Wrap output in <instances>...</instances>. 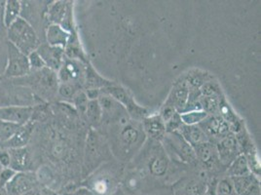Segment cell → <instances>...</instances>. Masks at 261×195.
<instances>
[{"label":"cell","instance_id":"obj_1","mask_svg":"<svg viewBox=\"0 0 261 195\" xmlns=\"http://www.w3.org/2000/svg\"><path fill=\"white\" fill-rule=\"evenodd\" d=\"M7 36L9 43L27 56L35 51L40 45L33 26L22 17L7 29Z\"/></svg>","mask_w":261,"mask_h":195},{"label":"cell","instance_id":"obj_2","mask_svg":"<svg viewBox=\"0 0 261 195\" xmlns=\"http://www.w3.org/2000/svg\"><path fill=\"white\" fill-rule=\"evenodd\" d=\"M115 131V147L119 152L125 155L133 152L134 149L139 148L144 141L145 134L137 122L129 121L128 123L119 126H112Z\"/></svg>","mask_w":261,"mask_h":195},{"label":"cell","instance_id":"obj_3","mask_svg":"<svg viewBox=\"0 0 261 195\" xmlns=\"http://www.w3.org/2000/svg\"><path fill=\"white\" fill-rule=\"evenodd\" d=\"M8 60L4 71V76L7 78H21L30 75L31 68L29 65L28 56L22 54L11 43L7 44Z\"/></svg>","mask_w":261,"mask_h":195},{"label":"cell","instance_id":"obj_4","mask_svg":"<svg viewBox=\"0 0 261 195\" xmlns=\"http://www.w3.org/2000/svg\"><path fill=\"white\" fill-rule=\"evenodd\" d=\"M105 91L106 94L113 98L120 105L126 108L125 109L129 112V115L133 116L135 119L143 120L146 117V110L138 106L124 88L111 84L109 86L105 87Z\"/></svg>","mask_w":261,"mask_h":195},{"label":"cell","instance_id":"obj_5","mask_svg":"<svg viewBox=\"0 0 261 195\" xmlns=\"http://www.w3.org/2000/svg\"><path fill=\"white\" fill-rule=\"evenodd\" d=\"M37 177L32 172H17L4 186L9 195H24L33 191Z\"/></svg>","mask_w":261,"mask_h":195},{"label":"cell","instance_id":"obj_6","mask_svg":"<svg viewBox=\"0 0 261 195\" xmlns=\"http://www.w3.org/2000/svg\"><path fill=\"white\" fill-rule=\"evenodd\" d=\"M216 148L218 152V160L223 165H230L241 154L237 139L232 133L219 140Z\"/></svg>","mask_w":261,"mask_h":195},{"label":"cell","instance_id":"obj_7","mask_svg":"<svg viewBox=\"0 0 261 195\" xmlns=\"http://www.w3.org/2000/svg\"><path fill=\"white\" fill-rule=\"evenodd\" d=\"M34 109L31 106H7L0 108V120L24 125L33 118Z\"/></svg>","mask_w":261,"mask_h":195},{"label":"cell","instance_id":"obj_8","mask_svg":"<svg viewBox=\"0 0 261 195\" xmlns=\"http://www.w3.org/2000/svg\"><path fill=\"white\" fill-rule=\"evenodd\" d=\"M58 80L61 83H75L80 85V81L83 80L84 69L76 60L65 59L63 65L58 70Z\"/></svg>","mask_w":261,"mask_h":195},{"label":"cell","instance_id":"obj_9","mask_svg":"<svg viewBox=\"0 0 261 195\" xmlns=\"http://www.w3.org/2000/svg\"><path fill=\"white\" fill-rule=\"evenodd\" d=\"M167 136L164 139H167L172 150L179 156L180 159L185 162H193L196 160L195 152L193 148L185 141L184 137L176 131L172 133H166Z\"/></svg>","mask_w":261,"mask_h":195},{"label":"cell","instance_id":"obj_10","mask_svg":"<svg viewBox=\"0 0 261 195\" xmlns=\"http://www.w3.org/2000/svg\"><path fill=\"white\" fill-rule=\"evenodd\" d=\"M43 60L47 68L58 71L65 61V49L53 47L48 44H40L36 49Z\"/></svg>","mask_w":261,"mask_h":195},{"label":"cell","instance_id":"obj_11","mask_svg":"<svg viewBox=\"0 0 261 195\" xmlns=\"http://www.w3.org/2000/svg\"><path fill=\"white\" fill-rule=\"evenodd\" d=\"M199 126L205 132L207 138L212 137L221 140L230 134V126L228 123L221 116H212L202 121Z\"/></svg>","mask_w":261,"mask_h":195},{"label":"cell","instance_id":"obj_12","mask_svg":"<svg viewBox=\"0 0 261 195\" xmlns=\"http://www.w3.org/2000/svg\"><path fill=\"white\" fill-rule=\"evenodd\" d=\"M70 33L65 30L60 25L51 23L46 29L47 44L53 47L65 49L68 43Z\"/></svg>","mask_w":261,"mask_h":195},{"label":"cell","instance_id":"obj_13","mask_svg":"<svg viewBox=\"0 0 261 195\" xmlns=\"http://www.w3.org/2000/svg\"><path fill=\"white\" fill-rule=\"evenodd\" d=\"M10 154V167L15 172H29L32 160L30 152L25 148L10 149L8 150Z\"/></svg>","mask_w":261,"mask_h":195},{"label":"cell","instance_id":"obj_14","mask_svg":"<svg viewBox=\"0 0 261 195\" xmlns=\"http://www.w3.org/2000/svg\"><path fill=\"white\" fill-rule=\"evenodd\" d=\"M189 92L190 90L185 81L179 82L172 90L167 102L170 103L172 106H174V109L177 112H182L188 102Z\"/></svg>","mask_w":261,"mask_h":195},{"label":"cell","instance_id":"obj_15","mask_svg":"<svg viewBox=\"0 0 261 195\" xmlns=\"http://www.w3.org/2000/svg\"><path fill=\"white\" fill-rule=\"evenodd\" d=\"M142 129L145 134L158 141L163 140L164 137L166 136L165 122L160 117V115L145 117L142 123Z\"/></svg>","mask_w":261,"mask_h":195},{"label":"cell","instance_id":"obj_16","mask_svg":"<svg viewBox=\"0 0 261 195\" xmlns=\"http://www.w3.org/2000/svg\"><path fill=\"white\" fill-rule=\"evenodd\" d=\"M196 158L199 159L207 168H212L218 162V155L217 148L210 141L201 143L193 148Z\"/></svg>","mask_w":261,"mask_h":195},{"label":"cell","instance_id":"obj_17","mask_svg":"<svg viewBox=\"0 0 261 195\" xmlns=\"http://www.w3.org/2000/svg\"><path fill=\"white\" fill-rule=\"evenodd\" d=\"M33 125L31 122L20 126V128L15 133V135L7 142L4 143V148L10 149H21L25 148L33 134Z\"/></svg>","mask_w":261,"mask_h":195},{"label":"cell","instance_id":"obj_18","mask_svg":"<svg viewBox=\"0 0 261 195\" xmlns=\"http://www.w3.org/2000/svg\"><path fill=\"white\" fill-rule=\"evenodd\" d=\"M192 148L197 147L201 143L208 141V138L205 132L201 129L199 125H182L179 130L177 131Z\"/></svg>","mask_w":261,"mask_h":195},{"label":"cell","instance_id":"obj_19","mask_svg":"<svg viewBox=\"0 0 261 195\" xmlns=\"http://www.w3.org/2000/svg\"><path fill=\"white\" fill-rule=\"evenodd\" d=\"M22 10V4L19 0H8L4 4L2 21L6 29L16 22L20 17Z\"/></svg>","mask_w":261,"mask_h":195},{"label":"cell","instance_id":"obj_20","mask_svg":"<svg viewBox=\"0 0 261 195\" xmlns=\"http://www.w3.org/2000/svg\"><path fill=\"white\" fill-rule=\"evenodd\" d=\"M70 11L69 5L65 1H57L51 4L46 13L47 20L54 25H62L65 21L68 12Z\"/></svg>","mask_w":261,"mask_h":195},{"label":"cell","instance_id":"obj_21","mask_svg":"<svg viewBox=\"0 0 261 195\" xmlns=\"http://www.w3.org/2000/svg\"><path fill=\"white\" fill-rule=\"evenodd\" d=\"M150 174L155 177H164L169 169V159L164 153L153 155L148 163Z\"/></svg>","mask_w":261,"mask_h":195},{"label":"cell","instance_id":"obj_22","mask_svg":"<svg viewBox=\"0 0 261 195\" xmlns=\"http://www.w3.org/2000/svg\"><path fill=\"white\" fill-rule=\"evenodd\" d=\"M229 178H234V177H241V176H246L250 174V167L249 163L244 154H240L237 156L231 164L229 165L228 171Z\"/></svg>","mask_w":261,"mask_h":195},{"label":"cell","instance_id":"obj_23","mask_svg":"<svg viewBox=\"0 0 261 195\" xmlns=\"http://www.w3.org/2000/svg\"><path fill=\"white\" fill-rule=\"evenodd\" d=\"M89 122L94 126L98 127L102 121V110L99 106L98 100H89L87 109L85 111Z\"/></svg>","mask_w":261,"mask_h":195},{"label":"cell","instance_id":"obj_24","mask_svg":"<svg viewBox=\"0 0 261 195\" xmlns=\"http://www.w3.org/2000/svg\"><path fill=\"white\" fill-rule=\"evenodd\" d=\"M231 182L233 184L234 190L236 192V194L243 195L247 189L250 187L252 183H254L257 178L253 175V174H249L246 176H241V177H234V178H230Z\"/></svg>","mask_w":261,"mask_h":195},{"label":"cell","instance_id":"obj_25","mask_svg":"<svg viewBox=\"0 0 261 195\" xmlns=\"http://www.w3.org/2000/svg\"><path fill=\"white\" fill-rule=\"evenodd\" d=\"M181 122L185 125H197L200 124L202 121L206 119L207 117V112L204 110H196V111H187V112H181L179 113Z\"/></svg>","mask_w":261,"mask_h":195},{"label":"cell","instance_id":"obj_26","mask_svg":"<svg viewBox=\"0 0 261 195\" xmlns=\"http://www.w3.org/2000/svg\"><path fill=\"white\" fill-rule=\"evenodd\" d=\"M202 109L206 111L207 114H217L219 111V107L221 103V99L219 96H211V97H203L201 96L199 99Z\"/></svg>","mask_w":261,"mask_h":195},{"label":"cell","instance_id":"obj_27","mask_svg":"<svg viewBox=\"0 0 261 195\" xmlns=\"http://www.w3.org/2000/svg\"><path fill=\"white\" fill-rule=\"evenodd\" d=\"M20 126L22 125L0 120V141L3 142V144L11 139L15 135V133L20 128Z\"/></svg>","mask_w":261,"mask_h":195},{"label":"cell","instance_id":"obj_28","mask_svg":"<svg viewBox=\"0 0 261 195\" xmlns=\"http://www.w3.org/2000/svg\"><path fill=\"white\" fill-rule=\"evenodd\" d=\"M80 92V85L75 83H61L58 87V93L65 100L73 101L74 97Z\"/></svg>","mask_w":261,"mask_h":195},{"label":"cell","instance_id":"obj_29","mask_svg":"<svg viewBox=\"0 0 261 195\" xmlns=\"http://www.w3.org/2000/svg\"><path fill=\"white\" fill-rule=\"evenodd\" d=\"M91 189L95 195H109L112 189V184L108 178H98L93 184Z\"/></svg>","mask_w":261,"mask_h":195},{"label":"cell","instance_id":"obj_30","mask_svg":"<svg viewBox=\"0 0 261 195\" xmlns=\"http://www.w3.org/2000/svg\"><path fill=\"white\" fill-rule=\"evenodd\" d=\"M216 195H236L230 178L222 179L216 186Z\"/></svg>","mask_w":261,"mask_h":195},{"label":"cell","instance_id":"obj_31","mask_svg":"<svg viewBox=\"0 0 261 195\" xmlns=\"http://www.w3.org/2000/svg\"><path fill=\"white\" fill-rule=\"evenodd\" d=\"M28 60H29L31 71H34V72L39 71L46 67L42 58L40 57V55L38 54V52L36 50L32 52L31 54L28 55Z\"/></svg>","mask_w":261,"mask_h":195},{"label":"cell","instance_id":"obj_32","mask_svg":"<svg viewBox=\"0 0 261 195\" xmlns=\"http://www.w3.org/2000/svg\"><path fill=\"white\" fill-rule=\"evenodd\" d=\"M207 185L201 181H192L186 185L185 194L202 195L207 189Z\"/></svg>","mask_w":261,"mask_h":195},{"label":"cell","instance_id":"obj_33","mask_svg":"<svg viewBox=\"0 0 261 195\" xmlns=\"http://www.w3.org/2000/svg\"><path fill=\"white\" fill-rule=\"evenodd\" d=\"M201 96L211 97V96H220V88L216 82L207 81L200 88Z\"/></svg>","mask_w":261,"mask_h":195},{"label":"cell","instance_id":"obj_34","mask_svg":"<svg viewBox=\"0 0 261 195\" xmlns=\"http://www.w3.org/2000/svg\"><path fill=\"white\" fill-rule=\"evenodd\" d=\"M72 102H73V104H74L77 110L80 113L85 114V111H86V109H87L88 102H89V99H88L86 93L80 91L76 96L74 97Z\"/></svg>","mask_w":261,"mask_h":195},{"label":"cell","instance_id":"obj_35","mask_svg":"<svg viewBox=\"0 0 261 195\" xmlns=\"http://www.w3.org/2000/svg\"><path fill=\"white\" fill-rule=\"evenodd\" d=\"M16 173L11 168H3L0 173V185L5 186Z\"/></svg>","mask_w":261,"mask_h":195},{"label":"cell","instance_id":"obj_36","mask_svg":"<svg viewBox=\"0 0 261 195\" xmlns=\"http://www.w3.org/2000/svg\"><path fill=\"white\" fill-rule=\"evenodd\" d=\"M10 162H11V159H10L9 152H8V150L4 149L3 151L0 152V165L3 168H9Z\"/></svg>","mask_w":261,"mask_h":195},{"label":"cell","instance_id":"obj_37","mask_svg":"<svg viewBox=\"0 0 261 195\" xmlns=\"http://www.w3.org/2000/svg\"><path fill=\"white\" fill-rule=\"evenodd\" d=\"M243 195H260L259 181L256 180L254 183H252L250 187L247 189V191Z\"/></svg>","mask_w":261,"mask_h":195},{"label":"cell","instance_id":"obj_38","mask_svg":"<svg viewBox=\"0 0 261 195\" xmlns=\"http://www.w3.org/2000/svg\"><path fill=\"white\" fill-rule=\"evenodd\" d=\"M72 195H95V193L88 187H81L75 190Z\"/></svg>","mask_w":261,"mask_h":195},{"label":"cell","instance_id":"obj_39","mask_svg":"<svg viewBox=\"0 0 261 195\" xmlns=\"http://www.w3.org/2000/svg\"><path fill=\"white\" fill-rule=\"evenodd\" d=\"M202 195H216V187H213V188H212V186L207 187L206 191Z\"/></svg>","mask_w":261,"mask_h":195},{"label":"cell","instance_id":"obj_40","mask_svg":"<svg viewBox=\"0 0 261 195\" xmlns=\"http://www.w3.org/2000/svg\"><path fill=\"white\" fill-rule=\"evenodd\" d=\"M2 107H5V103H4V100H3L2 95L0 93V108H2Z\"/></svg>","mask_w":261,"mask_h":195},{"label":"cell","instance_id":"obj_41","mask_svg":"<svg viewBox=\"0 0 261 195\" xmlns=\"http://www.w3.org/2000/svg\"><path fill=\"white\" fill-rule=\"evenodd\" d=\"M4 149H5V148H4V144H3V142L0 141V152H1V151H3Z\"/></svg>","mask_w":261,"mask_h":195},{"label":"cell","instance_id":"obj_42","mask_svg":"<svg viewBox=\"0 0 261 195\" xmlns=\"http://www.w3.org/2000/svg\"><path fill=\"white\" fill-rule=\"evenodd\" d=\"M0 195H2V194H1V193H0Z\"/></svg>","mask_w":261,"mask_h":195},{"label":"cell","instance_id":"obj_43","mask_svg":"<svg viewBox=\"0 0 261 195\" xmlns=\"http://www.w3.org/2000/svg\"><path fill=\"white\" fill-rule=\"evenodd\" d=\"M236 195H238V194H236Z\"/></svg>","mask_w":261,"mask_h":195}]
</instances>
